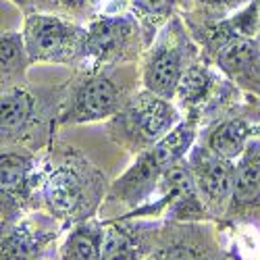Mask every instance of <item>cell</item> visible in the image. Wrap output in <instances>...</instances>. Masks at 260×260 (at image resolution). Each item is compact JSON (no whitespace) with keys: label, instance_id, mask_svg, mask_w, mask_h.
<instances>
[{"label":"cell","instance_id":"cell-1","mask_svg":"<svg viewBox=\"0 0 260 260\" xmlns=\"http://www.w3.org/2000/svg\"><path fill=\"white\" fill-rule=\"evenodd\" d=\"M40 189L50 214L60 221H83L104 196V177L71 148L42 162Z\"/></svg>","mask_w":260,"mask_h":260},{"label":"cell","instance_id":"cell-2","mask_svg":"<svg viewBox=\"0 0 260 260\" xmlns=\"http://www.w3.org/2000/svg\"><path fill=\"white\" fill-rule=\"evenodd\" d=\"M202 54L229 79L260 94V42L246 38L227 19H198L181 13Z\"/></svg>","mask_w":260,"mask_h":260},{"label":"cell","instance_id":"cell-3","mask_svg":"<svg viewBox=\"0 0 260 260\" xmlns=\"http://www.w3.org/2000/svg\"><path fill=\"white\" fill-rule=\"evenodd\" d=\"M193 142H196V121L185 119L160 142L140 152L138 160L111 185L108 200L129 208L146 204L150 196H154L165 171L185 158L193 148Z\"/></svg>","mask_w":260,"mask_h":260},{"label":"cell","instance_id":"cell-4","mask_svg":"<svg viewBox=\"0 0 260 260\" xmlns=\"http://www.w3.org/2000/svg\"><path fill=\"white\" fill-rule=\"evenodd\" d=\"M85 27L88 40L81 69L121 67L138 60L148 48L140 21L127 11L123 0H106Z\"/></svg>","mask_w":260,"mask_h":260},{"label":"cell","instance_id":"cell-5","mask_svg":"<svg viewBox=\"0 0 260 260\" xmlns=\"http://www.w3.org/2000/svg\"><path fill=\"white\" fill-rule=\"evenodd\" d=\"M200 52L202 48L187 29L183 15H175L144 52V88L156 96L173 100L181 83V77L198 60Z\"/></svg>","mask_w":260,"mask_h":260},{"label":"cell","instance_id":"cell-6","mask_svg":"<svg viewBox=\"0 0 260 260\" xmlns=\"http://www.w3.org/2000/svg\"><path fill=\"white\" fill-rule=\"evenodd\" d=\"M119 67L83 69L60 102V123H94L117 117L129 102V88L117 75Z\"/></svg>","mask_w":260,"mask_h":260},{"label":"cell","instance_id":"cell-7","mask_svg":"<svg viewBox=\"0 0 260 260\" xmlns=\"http://www.w3.org/2000/svg\"><path fill=\"white\" fill-rule=\"evenodd\" d=\"M23 40L34 62H52V64H73L81 67L85 60V40L88 27L56 13L34 11L25 15L23 21Z\"/></svg>","mask_w":260,"mask_h":260},{"label":"cell","instance_id":"cell-8","mask_svg":"<svg viewBox=\"0 0 260 260\" xmlns=\"http://www.w3.org/2000/svg\"><path fill=\"white\" fill-rule=\"evenodd\" d=\"M179 123V111L171 100L144 88V92L129 98L123 111L113 119L111 129L119 144L144 152L171 134Z\"/></svg>","mask_w":260,"mask_h":260},{"label":"cell","instance_id":"cell-9","mask_svg":"<svg viewBox=\"0 0 260 260\" xmlns=\"http://www.w3.org/2000/svg\"><path fill=\"white\" fill-rule=\"evenodd\" d=\"M191 177L200 198L210 212H221L233 198L235 187V165L206 146L191 148L187 156Z\"/></svg>","mask_w":260,"mask_h":260},{"label":"cell","instance_id":"cell-10","mask_svg":"<svg viewBox=\"0 0 260 260\" xmlns=\"http://www.w3.org/2000/svg\"><path fill=\"white\" fill-rule=\"evenodd\" d=\"M3 146L23 144L34 129L44 123V102L25 85L3 90Z\"/></svg>","mask_w":260,"mask_h":260},{"label":"cell","instance_id":"cell-11","mask_svg":"<svg viewBox=\"0 0 260 260\" xmlns=\"http://www.w3.org/2000/svg\"><path fill=\"white\" fill-rule=\"evenodd\" d=\"M3 214L13 219V212L19 210L31 196V189L40 179L38 160L27 150L3 148Z\"/></svg>","mask_w":260,"mask_h":260},{"label":"cell","instance_id":"cell-12","mask_svg":"<svg viewBox=\"0 0 260 260\" xmlns=\"http://www.w3.org/2000/svg\"><path fill=\"white\" fill-rule=\"evenodd\" d=\"M227 94L229 85L212 71L210 60H196L181 77L175 98L189 113H196L212 106L216 98Z\"/></svg>","mask_w":260,"mask_h":260},{"label":"cell","instance_id":"cell-13","mask_svg":"<svg viewBox=\"0 0 260 260\" xmlns=\"http://www.w3.org/2000/svg\"><path fill=\"white\" fill-rule=\"evenodd\" d=\"M29 54L25 48L23 31H3L0 36V71H3V90L19 88L27 83Z\"/></svg>","mask_w":260,"mask_h":260},{"label":"cell","instance_id":"cell-14","mask_svg":"<svg viewBox=\"0 0 260 260\" xmlns=\"http://www.w3.org/2000/svg\"><path fill=\"white\" fill-rule=\"evenodd\" d=\"M123 3L127 11L140 21L148 46L169 21L185 9V0H123Z\"/></svg>","mask_w":260,"mask_h":260},{"label":"cell","instance_id":"cell-15","mask_svg":"<svg viewBox=\"0 0 260 260\" xmlns=\"http://www.w3.org/2000/svg\"><path fill=\"white\" fill-rule=\"evenodd\" d=\"M250 134L252 127L242 117H227L208 132L206 148L227 160H235L246 152Z\"/></svg>","mask_w":260,"mask_h":260},{"label":"cell","instance_id":"cell-16","mask_svg":"<svg viewBox=\"0 0 260 260\" xmlns=\"http://www.w3.org/2000/svg\"><path fill=\"white\" fill-rule=\"evenodd\" d=\"M104 229L94 221H81L62 244V260H100Z\"/></svg>","mask_w":260,"mask_h":260},{"label":"cell","instance_id":"cell-17","mask_svg":"<svg viewBox=\"0 0 260 260\" xmlns=\"http://www.w3.org/2000/svg\"><path fill=\"white\" fill-rule=\"evenodd\" d=\"M46 233L48 231H44L42 227H36V223L31 221L11 227L7 235L3 237L5 260H34L40 248L48 242L50 235Z\"/></svg>","mask_w":260,"mask_h":260},{"label":"cell","instance_id":"cell-18","mask_svg":"<svg viewBox=\"0 0 260 260\" xmlns=\"http://www.w3.org/2000/svg\"><path fill=\"white\" fill-rule=\"evenodd\" d=\"M100 260H138L136 240L123 227L111 225L104 233Z\"/></svg>","mask_w":260,"mask_h":260},{"label":"cell","instance_id":"cell-19","mask_svg":"<svg viewBox=\"0 0 260 260\" xmlns=\"http://www.w3.org/2000/svg\"><path fill=\"white\" fill-rule=\"evenodd\" d=\"M250 0H185V9L181 13L198 19H227L246 7Z\"/></svg>","mask_w":260,"mask_h":260},{"label":"cell","instance_id":"cell-20","mask_svg":"<svg viewBox=\"0 0 260 260\" xmlns=\"http://www.w3.org/2000/svg\"><path fill=\"white\" fill-rule=\"evenodd\" d=\"M98 7L100 0H34V11L56 13L69 19H90Z\"/></svg>","mask_w":260,"mask_h":260},{"label":"cell","instance_id":"cell-21","mask_svg":"<svg viewBox=\"0 0 260 260\" xmlns=\"http://www.w3.org/2000/svg\"><path fill=\"white\" fill-rule=\"evenodd\" d=\"M152 260H200V256L189 246L177 244V246H169V248L160 250L158 254L152 256Z\"/></svg>","mask_w":260,"mask_h":260},{"label":"cell","instance_id":"cell-22","mask_svg":"<svg viewBox=\"0 0 260 260\" xmlns=\"http://www.w3.org/2000/svg\"><path fill=\"white\" fill-rule=\"evenodd\" d=\"M240 165L246 167L252 175L256 177V181L260 183V142L248 144L246 152L240 156Z\"/></svg>","mask_w":260,"mask_h":260},{"label":"cell","instance_id":"cell-23","mask_svg":"<svg viewBox=\"0 0 260 260\" xmlns=\"http://www.w3.org/2000/svg\"><path fill=\"white\" fill-rule=\"evenodd\" d=\"M9 3H13L19 11H23L25 15L34 11V0H9Z\"/></svg>","mask_w":260,"mask_h":260},{"label":"cell","instance_id":"cell-24","mask_svg":"<svg viewBox=\"0 0 260 260\" xmlns=\"http://www.w3.org/2000/svg\"><path fill=\"white\" fill-rule=\"evenodd\" d=\"M104 3H106V0H100V7H102V5H104ZM100 7H98V9H100ZM96 13H98V11H96Z\"/></svg>","mask_w":260,"mask_h":260},{"label":"cell","instance_id":"cell-25","mask_svg":"<svg viewBox=\"0 0 260 260\" xmlns=\"http://www.w3.org/2000/svg\"><path fill=\"white\" fill-rule=\"evenodd\" d=\"M258 42H260V36H258Z\"/></svg>","mask_w":260,"mask_h":260}]
</instances>
